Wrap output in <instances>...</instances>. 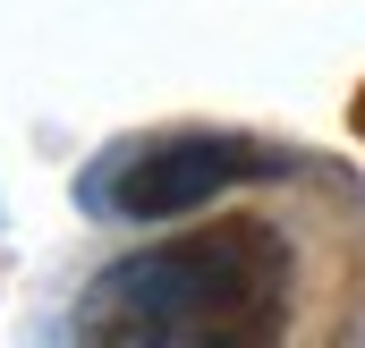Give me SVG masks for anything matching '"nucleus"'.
<instances>
[{"label": "nucleus", "mask_w": 365, "mask_h": 348, "mask_svg": "<svg viewBox=\"0 0 365 348\" xmlns=\"http://www.w3.org/2000/svg\"><path fill=\"white\" fill-rule=\"evenodd\" d=\"M272 170H289V162L247 145V136H170V145H136L110 170V204L136 213V221H162V213L212 204L230 178H272Z\"/></svg>", "instance_id": "2"}, {"label": "nucleus", "mask_w": 365, "mask_h": 348, "mask_svg": "<svg viewBox=\"0 0 365 348\" xmlns=\"http://www.w3.org/2000/svg\"><path fill=\"white\" fill-rule=\"evenodd\" d=\"M357 136H365V93H357Z\"/></svg>", "instance_id": "3"}, {"label": "nucleus", "mask_w": 365, "mask_h": 348, "mask_svg": "<svg viewBox=\"0 0 365 348\" xmlns=\"http://www.w3.org/2000/svg\"><path fill=\"white\" fill-rule=\"evenodd\" d=\"M93 348H264L289 323V247L264 221H212L110 263L86 297Z\"/></svg>", "instance_id": "1"}]
</instances>
